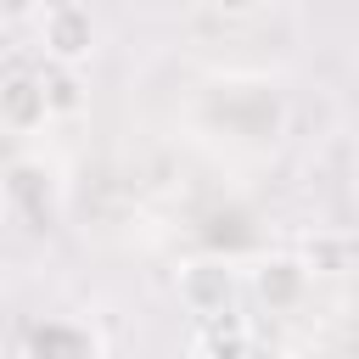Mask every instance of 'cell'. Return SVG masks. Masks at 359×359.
<instances>
[{
	"instance_id": "cell-1",
	"label": "cell",
	"mask_w": 359,
	"mask_h": 359,
	"mask_svg": "<svg viewBox=\"0 0 359 359\" xmlns=\"http://www.w3.org/2000/svg\"><path fill=\"white\" fill-rule=\"evenodd\" d=\"M34 45H39L45 67L79 73V67H90L95 50H101V22H95V11L79 6V0H50V6L34 11Z\"/></svg>"
},
{
	"instance_id": "cell-2",
	"label": "cell",
	"mask_w": 359,
	"mask_h": 359,
	"mask_svg": "<svg viewBox=\"0 0 359 359\" xmlns=\"http://www.w3.org/2000/svg\"><path fill=\"white\" fill-rule=\"evenodd\" d=\"M174 297L202 331L224 325L236 320V303H241V269L230 258H185L174 269Z\"/></svg>"
},
{
	"instance_id": "cell-3",
	"label": "cell",
	"mask_w": 359,
	"mask_h": 359,
	"mask_svg": "<svg viewBox=\"0 0 359 359\" xmlns=\"http://www.w3.org/2000/svg\"><path fill=\"white\" fill-rule=\"evenodd\" d=\"M241 286H247L269 314H292V309H303L314 275H309V264H303L297 252H264V258H252V269L241 275Z\"/></svg>"
},
{
	"instance_id": "cell-4",
	"label": "cell",
	"mask_w": 359,
	"mask_h": 359,
	"mask_svg": "<svg viewBox=\"0 0 359 359\" xmlns=\"http://www.w3.org/2000/svg\"><path fill=\"white\" fill-rule=\"evenodd\" d=\"M17 359H107V348H101V331L84 320H39L28 325Z\"/></svg>"
},
{
	"instance_id": "cell-5",
	"label": "cell",
	"mask_w": 359,
	"mask_h": 359,
	"mask_svg": "<svg viewBox=\"0 0 359 359\" xmlns=\"http://www.w3.org/2000/svg\"><path fill=\"white\" fill-rule=\"evenodd\" d=\"M6 202H11L28 224H50L56 208H62V196H56V174H50L45 163H34V157L11 163V168H6Z\"/></svg>"
},
{
	"instance_id": "cell-6",
	"label": "cell",
	"mask_w": 359,
	"mask_h": 359,
	"mask_svg": "<svg viewBox=\"0 0 359 359\" xmlns=\"http://www.w3.org/2000/svg\"><path fill=\"white\" fill-rule=\"evenodd\" d=\"M45 123H50V107H45L39 73H6V79H0V129H11V135H39Z\"/></svg>"
},
{
	"instance_id": "cell-7",
	"label": "cell",
	"mask_w": 359,
	"mask_h": 359,
	"mask_svg": "<svg viewBox=\"0 0 359 359\" xmlns=\"http://www.w3.org/2000/svg\"><path fill=\"white\" fill-rule=\"evenodd\" d=\"M191 359H275V353H269V342H258L252 325L224 320V325H208V331L196 337Z\"/></svg>"
},
{
	"instance_id": "cell-8",
	"label": "cell",
	"mask_w": 359,
	"mask_h": 359,
	"mask_svg": "<svg viewBox=\"0 0 359 359\" xmlns=\"http://www.w3.org/2000/svg\"><path fill=\"white\" fill-rule=\"evenodd\" d=\"M39 84H45L50 123H56V118H79V112H84V84H79V73H67V67H45V73H39Z\"/></svg>"
},
{
	"instance_id": "cell-9",
	"label": "cell",
	"mask_w": 359,
	"mask_h": 359,
	"mask_svg": "<svg viewBox=\"0 0 359 359\" xmlns=\"http://www.w3.org/2000/svg\"><path fill=\"white\" fill-rule=\"evenodd\" d=\"M353 252H359V247L342 241V236H314L297 258L309 264V275H348V269H353Z\"/></svg>"
},
{
	"instance_id": "cell-10",
	"label": "cell",
	"mask_w": 359,
	"mask_h": 359,
	"mask_svg": "<svg viewBox=\"0 0 359 359\" xmlns=\"http://www.w3.org/2000/svg\"><path fill=\"white\" fill-rule=\"evenodd\" d=\"M353 196H359V157H353Z\"/></svg>"
}]
</instances>
